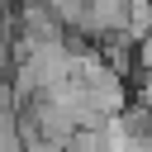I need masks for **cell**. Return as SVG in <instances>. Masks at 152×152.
<instances>
[{"label":"cell","instance_id":"obj_2","mask_svg":"<svg viewBox=\"0 0 152 152\" xmlns=\"http://www.w3.org/2000/svg\"><path fill=\"white\" fill-rule=\"evenodd\" d=\"M124 24H128V0H86V19H81V28H71V33L104 38V33L124 28Z\"/></svg>","mask_w":152,"mask_h":152},{"label":"cell","instance_id":"obj_3","mask_svg":"<svg viewBox=\"0 0 152 152\" xmlns=\"http://www.w3.org/2000/svg\"><path fill=\"white\" fill-rule=\"evenodd\" d=\"M0 147H5V152L24 147V133H19V104H14V100H0Z\"/></svg>","mask_w":152,"mask_h":152},{"label":"cell","instance_id":"obj_6","mask_svg":"<svg viewBox=\"0 0 152 152\" xmlns=\"http://www.w3.org/2000/svg\"><path fill=\"white\" fill-rule=\"evenodd\" d=\"M133 100L152 104V66H138V71H133Z\"/></svg>","mask_w":152,"mask_h":152},{"label":"cell","instance_id":"obj_4","mask_svg":"<svg viewBox=\"0 0 152 152\" xmlns=\"http://www.w3.org/2000/svg\"><path fill=\"white\" fill-rule=\"evenodd\" d=\"M124 33H128L133 43L152 33V0H128V24H124Z\"/></svg>","mask_w":152,"mask_h":152},{"label":"cell","instance_id":"obj_1","mask_svg":"<svg viewBox=\"0 0 152 152\" xmlns=\"http://www.w3.org/2000/svg\"><path fill=\"white\" fill-rule=\"evenodd\" d=\"M14 33H24L28 43H48V38H66L71 28L57 19L48 0H14Z\"/></svg>","mask_w":152,"mask_h":152},{"label":"cell","instance_id":"obj_5","mask_svg":"<svg viewBox=\"0 0 152 152\" xmlns=\"http://www.w3.org/2000/svg\"><path fill=\"white\" fill-rule=\"evenodd\" d=\"M52 10H57V19L66 24V28H81V19H86V0H48Z\"/></svg>","mask_w":152,"mask_h":152}]
</instances>
